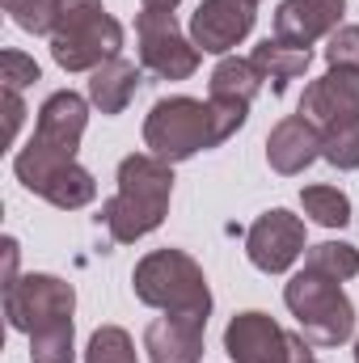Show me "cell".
Here are the masks:
<instances>
[{
    "label": "cell",
    "instance_id": "obj_15",
    "mask_svg": "<svg viewBox=\"0 0 359 363\" xmlns=\"http://www.w3.org/2000/svg\"><path fill=\"white\" fill-rule=\"evenodd\" d=\"M203 325L194 317H161L144 330V351L153 363H199L203 359Z\"/></svg>",
    "mask_w": 359,
    "mask_h": 363
},
{
    "label": "cell",
    "instance_id": "obj_19",
    "mask_svg": "<svg viewBox=\"0 0 359 363\" xmlns=\"http://www.w3.org/2000/svg\"><path fill=\"white\" fill-rule=\"evenodd\" d=\"M321 157L334 169H355L359 165V118H343L321 127Z\"/></svg>",
    "mask_w": 359,
    "mask_h": 363
},
{
    "label": "cell",
    "instance_id": "obj_1",
    "mask_svg": "<svg viewBox=\"0 0 359 363\" xmlns=\"http://www.w3.org/2000/svg\"><path fill=\"white\" fill-rule=\"evenodd\" d=\"M85 123H89V106H85L81 93H72V89L51 93L43 101V110H38L34 140L13 161V169H17V178L26 182V190L43 194L47 203H55L64 211L85 207L97 194L93 174L77 165V148H81Z\"/></svg>",
    "mask_w": 359,
    "mask_h": 363
},
{
    "label": "cell",
    "instance_id": "obj_26",
    "mask_svg": "<svg viewBox=\"0 0 359 363\" xmlns=\"http://www.w3.org/2000/svg\"><path fill=\"white\" fill-rule=\"evenodd\" d=\"M326 60H330V68H359V26H343L330 34Z\"/></svg>",
    "mask_w": 359,
    "mask_h": 363
},
{
    "label": "cell",
    "instance_id": "obj_23",
    "mask_svg": "<svg viewBox=\"0 0 359 363\" xmlns=\"http://www.w3.org/2000/svg\"><path fill=\"white\" fill-rule=\"evenodd\" d=\"M85 363H140V359H136V347H131V338H127L118 325H101V330L89 338Z\"/></svg>",
    "mask_w": 359,
    "mask_h": 363
},
{
    "label": "cell",
    "instance_id": "obj_28",
    "mask_svg": "<svg viewBox=\"0 0 359 363\" xmlns=\"http://www.w3.org/2000/svg\"><path fill=\"white\" fill-rule=\"evenodd\" d=\"M0 250H4V287H9L17 283V241H4Z\"/></svg>",
    "mask_w": 359,
    "mask_h": 363
},
{
    "label": "cell",
    "instance_id": "obj_32",
    "mask_svg": "<svg viewBox=\"0 0 359 363\" xmlns=\"http://www.w3.org/2000/svg\"><path fill=\"white\" fill-rule=\"evenodd\" d=\"M250 4H258V0H250Z\"/></svg>",
    "mask_w": 359,
    "mask_h": 363
},
{
    "label": "cell",
    "instance_id": "obj_21",
    "mask_svg": "<svg viewBox=\"0 0 359 363\" xmlns=\"http://www.w3.org/2000/svg\"><path fill=\"white\" fill-rule=\"evenodd\" d=\"M300 203H304V211H309L317 224H326V228H343V224L351 220V199H347L343 190H334V186H309V190L300 194Z\"/></svg>",
    "mask_w": 359,
    "mask_h": 363
},
{
    "label": "cell",
    "instance_id": "obj_17",
    "mask_svg": "<svg viewBox=\"0 0 359 363\" xmlns=\"http://www.w3.org/2000/svg\"><path fill=\"white\" fill-rule=\"evenodd\" d=\"M250 60L258 64V72H263L267 81H275V93H283L292 81H296V77H304V72H309V51L287 47V43H279V38L258 43Z\"/></svg>",
    "mask_w": 359,
    "mask_h": 363
},
{
    "label": "cell",
    "instance_id": "obj_13",
    "mask_svg": "<svg viewBox=\"0 0 359 363\" xmlns=\"http://www.w3.org/2000/svg\"><path fill=\"white\" fill-rule=\"evenodd\" d=\"M317 157H321V127L313 118H304V114H287L267 135V161L270 169L283 174V178L309 169Z\"/></svg>",
    "mask_w": 359,
    "mask_h": 363
},
{
    "label": "cell",
    "instance_id": "obj_12",
    "mask_svg": "<svg viewBox=\"0 0 359 363\" xmlns=\"http://www.w3.org/2000/svg\"><path fill=\"white\" fill-rule=\"evenodd\" d=\"M300 114L317 127L359 118V68H330L321 81H313L300 97Z\"/></svg>",
    "mask_w": 359,
    "mask_h": 363
},
{
    "label": "cell",
    "instance_id": "obj_30",
    "mask_svg": "<svg viewBox=\"0 0 359 363\" xmlns=\"http://www.w3.org/2000/svg\"><path fill=\"white\" fill-rule=\"evenodd\" d=\"M182 0H144V9H161V13H174Z\"/></svg>",
    "mask_w": 359,
    "mask_h": 363
},
{
    "label": "cell",
    "instance_id": "obj_4",
    "mask_svg": "<svg viewBox=\"0 0 359 363\" xmlns=\"http://www.w3.org/2000/svg\"><path fill=\"white\" fill-rule=\"evenodd\" d=\"M123 47V26L101 9V0H60L51 55L64 72H93Z\"/></svg>",
    "mask_w": 359,
    "mask_h": 363
},
{
    "label": "cell",
    "instance_id": "obj_16",
    "mask_svg": "<svg viewBox=\"0 0 359 363\" xmlns=\"http://www.w3.org/2000/svg\"><path fill=\"white\" fill-rule=\"evenodd\" d=\"M136 89H140V68H136V64H127V60L114 55V60H106L101 68H93L89 97L101 114H123L127 101L136 97Z\"/></svg>",
    "mask_w": 359,
    "mask_h": 363
},
{
    "label": "cell",
    "instance_id": "obj_9",
    "mask_svg": "<svg viewBox=\"0 0 359 363\" xmlns=\"http://www.w3.org/2000/svg\"><path fill=\"white\" fill-rule=\"evenodd\" d=\"M300 250H304V220L292 216V211H283V207L258 216L254 228H250V237H245L250 262L267 274L287 271V267L300 258Z\"/></svg>",
    "mask_w": 359,
    "mask_h": 363
},
{
    "label": "cell",
    "instance_id": "obj_20",
    "mask_svg": "<svg viewBox=\"0 0 359 363\" xmlns=\"http://www.w3.org/2000/svg\"><path fill=\"white\" fill-rule=\"evenodd\" d=\"M304 267L317 274H330V279H355L359 274V250L355 245H343V241H321V245H313L309 250V258H304Z\"/></svg>",
    "mask_w": 359,
    "mask_h": 363
},
{
    "label": "cell",
    "instance_id": "obj_7",
    "mask_svg": "<svg viewBox=\"0 0 359 363\" xmlns=\"http://www.w3.org/2000/svg\"><path fill=\"white\" fill-rule=\"evenodd\" d=\"M72 308H77V291H72V283H64L55 274H26L4 287V317L13 330H21L30 338L72 325Z\"/></svg>",
    "mask_w": 359,
    "mask_h": 363
},
{
    "label": "cell",
    "instance_id": "obj_10",
    "mask_svg": "<svg viewBox=\"0 0 359 363\" xmlns=\"http://www.w3.org/2000/svg\"><path fill=\"white\" fill-rule=\"evenodd\" d=\"M224 351L233 363H292L296 338L283 334L267 313H237L224 330Z\"/></svg>",
    "mask_w": 359,
    "mask_h": 363
},
{
    "label": "cell",
    "instance_id": "obj_2",
    "mask_svg": "<svg viewBox=\"0 0 359 363\" xmlns=\"http://www.w3.org/2000/svg\"><path fill=\"white\" fill-rule=\"evenodd\" d=\"M250 106L237 101H199V97H161L144 118V144L161 161H186L203 148H220L245 127Z\"/></svg>",
    "mask_w": 359,
    "mask_h": 363
},
{
    "label": "cell",
    "instance_id": "obj_11",
    "mask_svg": "<svg viewBox=\"0 0 359 363\" xmlns=\"http://www.w3.org/2000/svg\"><path fill=\"white\" fill-rule=\"evenodd\" d=\"M254 30V4L250 0H203L190 17V43L199 51L224 55Z\"/></svg>",
    "mask_w": 359,
    "mask_h": 363
},
{
    "label": "cell",
    "instance_id": "obj_5",
    "mask_svg": "<svg viewBox=\"0 0 359 363\" xmlns=\"http://www.w3.org/2000/svg\"><path fill=\"white\" fill-rule=\"evenodd\" d=\"M131 283H136V296H140L144 304L165 308L170 317L207 321V313H211L207 279H203V271H199V262L186 258L182 250H157V254L140 258Z\"/></svg>",
    "mask_w": 359,
    "mask_h": 363
},
{
    "label": "cell",
    "instance_id": "obj_25",
    "mask_svg": "<svg viewBox=\"0 0 359 363\" xmlns=\"http://www.w3.org/2000/svg\"><path fill=\"white\" fill-rule=\"evenodd\" d=\"M0 81H4L9 93H21L26 85L38 81V64L30 55H21V51H4L0 55Z\"/></svg>",
    "mask_w": 359,
    "mask_h": 363
},
{
    "label": "cell",
    "instance_id": "obj_29",
    "mask_svg": "<svg viewBox=\"0 0 359 363\" xmlns=\"http://www.w3.org/2000/svg\"><path fill=\"white\" fill-rule=\"evenodd\" d=\"M292 363H317L313 359V351H309V338H296V359Z\"/></svg>",
    "mask_w": 359,
    "mask_h": 363
},
{
    "label": "cell",
    "instance_id": "obj_6",
    "mask_svg": "<svg viewBox=\"0 0 359 363\" xmlns=\"http://www.w3.org/2000/svg\"><path fill=\"white\" fill-rule=\"evenodd\" d=\"M283 300H287L292 317L300 321V334L313 347H343L355 330V308L343 296L338 279H330V274H317L304 267L287 283Z\"/></svg>",
    "mask_w": 359,
    "mask_h": 363
},
{
    "label": "cell",
    "instance_id": "obj_24",
    "mask_svg": "<svg viewBox=\"0 0 359 363\" xmlns=\"http://www.w3.org/2000/svg\"><path fill=\"white\" fill-rule=\"evenodd\" d=\"M30 359L34 363H72L77 359V351H72V325L34 334L30 338Z\"/></svg>",
    "mask_w": 359,
    "mask_h": 363
},
{
    "label": "cell",
    "instance_id": "obj_3",
    "mask_svg": "<svg viewBox=\"0 0 359 363\" xmlns=\"http://www.w3.org/2000/svg\"><path fill=\"white\" fill-rule=\"evenodd\" d=\"M170 194H174L170 161H161L153 152H131L118 165V194L101 207V224L110 228V241L131 245V241L148 237L153 228H161V220L170 211Z\"/></svg>",
    "mask_w": 359,
    "mask_h": 363
},
{
    "label": "cell",
    "instance_id": "obj_8",
    "mask_svg": "<svg viewBox=\"0 0 359 363\" xmlns=\"http://www.w3.org/2000/svg\"><path fill=\"white\" fill-rule=\"evenodd\" d=\"M136 34H140V60L144 68H153L165 81H186L199 68V47L186 38L174 21V13L161 9H144L136 17Z\"/></svg>",
    "mask_w": 359,
    "mask_h": 363
},
{
    "label": "cell",
    "instance_id": "obj_27",
    "mask_svg": "<svg viewBox=\"0 0 359 363\" xmlns=\"http://www.w3.org/2000/svg\"><path fill=\"white\" fill-rule=\"evenodd\" d=\"M26 118V106H21V93H9L4 89V140L13 144L17 140V127Z\"/></svg>",
    "mask_w": 359,
    "mask_h": 363
},
{
    "label": "cell",
    "instance_id": "obj_18",
    "mask_svg": "<svg viewBox=\"0 0 359 363\" xmlns=\"http://www.w3.org/2000/svg\"><path fill=\"white\" fill-rule=\"evenodd\" d=\"M263 72L254 60H224L216 72H211V101H237V106H250L258 89H263Z\"/></svg>",
    "mask_w": 359,
    "mask_h": 363
},
{
    "label": "cell",
    "instance_id": "obj_14",
    "mask_svg": "<svg viewBox=\"0 0 359 363\" xmlns=\"http://www.w3.org/2000/svg\"><path fill=\"white\" fill-rule=\"evenodd\" d=\"M343 13H347V0H283L275 13V38L309 51V43L330 34Z\"/></svg>",
    "mask_w": 359,
    "mask_h": 363
},
{
    "label": "cell",
    "instance_id": "obj_31",
    "mask_svg": "<svg viewBox=\"0 0 359 363\" xmlns=\"http://www.w3.org/2000/svg\"><path fill=\"white\" fill-rule=\"evenodd\" d=\"M355 363H359V342H355Z\"/></svg>",
    "mask_w": 359,
    "mask_h": 363
},
{
    "label": "cell",
    "instance_id": "obj_22",
    "mask_svg": "<svg viewBox=\"0 0 359 363\" xmlns=\"http://www.w3.org/2000/svg\"><path fill=\"white\" fill-rule=\"evenodd\" d=\"M4 13L30 30V34H51L55 30V13H60V0H0Z\"/></svg>",
    "mask_w": 359,
    "mask_h": 363
}]
</instances>
